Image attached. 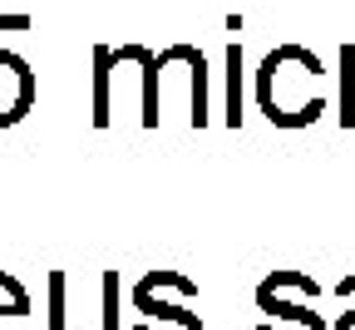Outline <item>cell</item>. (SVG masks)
<instances>
[{"label": "cell", "instance_id": "obj_1", "mask_svg": "<svg viewBox=\"0 0 355 330\" xmlns=\"http://www.w3.org/2000/svg\"><path fill=\"white\" fill-rule=\"evenodd\" d=\"M326 64L306 44H277L257 69V109L272 128H306L326 114Z\"/></svg>", "mask_w": 355, "mask_h": 330}, {"label": "cell", "instance_id": "obj_11", "mask_svg": "<svg viewBox=\"0 0 355 330\" xmlns=\"http://www.w3.org/2000/svg\"><path fill=\"white\" fill-rule=\"evenodd\" d=\"M30 25H35L30 15H0V30H6V35H25Z\"/></svg>", "mask_w": 355, "mask_h": 330}, {"label": "cell", "instance_id": "obj_9", "mask_svg": "<svg viewBox=\"0 0 355 330\" xmlns=\"http://www.w3.org/2000/svg\"><path fill=\"white\" fill-rule=\"evenodd\" d=\"M340 128H355V44H340Z\"/></svg>", "mask_w": 355, "mask_h": 330}, {"label": "cell", "instance_id": "obj_8", "mask_svg": "<svg viewBox=\"0 0 355 330\" xmlns=\"http://www.w3.org/2000/svg\"><path fill=\"white\" fill-rule=\"evenodd\" d=\"M227 128H242V44H227Z\"/></svg>", "mask_w": 355, "mask_h": 330}, {"label": "cell", "instance_id": "obj_4", "mask_svg": "<svg viewBox=\"0 0 355 330\" xmlns=\"http://www.w3.org/2000/svg\"><path fill=\"white\" fill-rule=\"evenodd\" d=\"M35 109V74L30 60L15 50H0V128H15Z\"/></svg>", "mask_w": 355, "mask_h": 330}, {"label": "cell", "instance_id": "obj_12", "mask_svg": "<svg viewBox=\"0 0 355 330\" xmlns=\"http://www.w3.org/2000/svg\"><path fill=\"white\" fill-rule=\"evenodd\" d=\"M331 330H355V301H345V311H340V320Z\"/></svg>", "mask_w": 355, "mask_h": 330}, {"label": "cell", "instance_id": "obj_6", "mask_svg": "<svg viewBox=\"0 0 355 330\" xmlns=\"http://www.w3.org/2000/svg\"><path fill=\"white\" fill-rule=\"evenodd\" d=\"M30 291L10 271H0V330H30Z\"/></svg>", "mask_w": 355, "mask_h": 330}, {"label": "cell", "instance_id": "obj_2", "mask_svg": "<svg viewBox=\"0 0 355 330\" xmlns=\"http://www.w3.org/2000/svg\"><path fill=\"white\" fill-rule=\"evenodd\" d=\"M128 301L139 311L133 330H202V315L188 311V301H198V281L183 271H148Z\"/></svg>", "mask_w": 355, "mask_h": 330}, {"label": "cell", "instance_id": "obj_3", "mask_svg": "<svg viewBox=\"0 0 355 330\" xmlns=\"http://www.w3.org/2000/svg\"><path fill=\"white\" fill-rule=\"evenodd\" d=\"M321 301V281L306 271H272L257 286V306L266 320L257 330H331L321 311H311Z\"/></svg>", "mask_w": 355, "mask_h": 330}, {"label": "cell", "instance_id": "obj_5", "mask_svg": "<svg viewBox=\"0 0 355 330\" xmlns=\"http://www.w3.org/2000/svg\"><path fill=\"white\" fill-rule=\"evenodd\" d=\"M114 50L99 44L94 50V128H109L114 123Z\"/></svg>", "mask_w": 355, "mask_h": 330}, {"label": "cell", "instance_id": "obj_7", "mask_svg": "<svg viewBox=\"0 0 355 330\" xmlns=\"http://www.w3.org/2000/svg\"><path fill=\"white\" fill-rule=\"evenodd\" d=\"M188 74H193V114H188V123L193 128H207V60H202V50H193L188 44Z\"/></svg>", "mask_w": 355, "mask_h": 330}, {"label": "cell", "instance_id": "obj_10", "mask_svg": "<svg viewBox=\"0 0 355 330\" xmlns=\"http://www.w3.org/2000/svg\"><path fill=\"white\" fill-rule=\"evenodd\" d=\"M104 330H119V276L114 271H104Z\"/></svg>", "mask_w": 355, "mask_h": 330}]
</instances>
